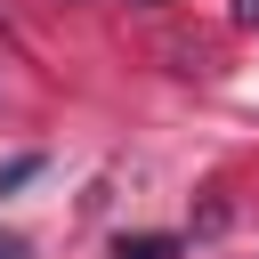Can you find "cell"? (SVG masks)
<instances>
[{
	"label": "cell",
	"instance_id": "277c9868",
	"mask_svg": "<svg viewBox=\"0 0 259 259\" xmlns=\"http://www.w3.org/2000/svg\"><path fill=\"white\" fill-rule=\"evenodd\" d=\"M0 259H24V243H16V235H0Z\"/></svg>",
	"mask_w": 259,
	"mask_h": 259
},
{
	"label": "cell",
	"instance_id": "7a4b0ae2",
	"mask_svg": "<svg viewBox=\"0 0 259 259\" xmlns=\"http://www.w3.org/2000/svg\"><path fill=\"white\" fill-rule=\"evenodd\" d=\"M32 170H40V154H16V162H8V170H0V194H8V186H24V178H32Z\"/></svg>",
	"mask_w": 259,
	"mask_h": 259
},
{
	"label": "cell",
	"instance_id": "3957f363",
	"mask_svg": "<svg viewBox=\"0 0 259 259\" xmlns=\"http://www.w3.org/2000/svg\"><path fill=\"white\" fill-rule=\"evenodd\" d=\"M235 16H243V24H259V0H235Z\"/></svg>",
	"mask_w": 259,
	"mask_h": 259
},
{
	"label": "cell",
	"instance_id": "6da1fadb",
	"mask_svg": "<svg viewBox=\"0 0 259 259\" xmlns=\"http://www.w3.org/2000/svg\"><path fill=\"white\" fill-rule=\"evenodd\" d=\"M113 259H178V243H170V235H130Z\"/></svg>",
	"mask_w": 259,
	"mask_h": 259
}]
</instances>
